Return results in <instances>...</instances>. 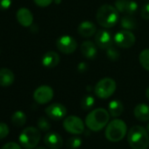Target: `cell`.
<instances>
[{
    "label": "cell",
    "instance_id": "ffe728a7",
    "mask_svg": "<svg viewBox=\"0 0 149 149\" xmlns=\"http://www.w3.org/2000/svg\"><path fill=\"white\" fill-rule=\"evenodd\" d=\"M108 111L111 117L117 118L120 116L124 111V105L122 102L117 99L111 101L108 105Z\"/></svg>",
    "mask_w": 149,
    "mask_h": 149
},
{
    "label": "cell",
    "instance_id": "4316f807",
    "mask_svg": "<svg viewBox=\"0 0 149 149\" xmlns=\"http://www.w3.org/2000/svg\"><path fill=\"white\" fill-rule=\"evenodd\" d=\"M138 8H139L138 4L135 1H133V0H127L125 14L133 15L136 13V11L138 10Z\"/></svg>",
    "mask_w": 149,
    "mask_h": 149
},
{
    "label": "cell",
    "instance_id": "f35d334b",
    "mask_svg": "<svg viewBox=\"0 0 149 149\" xmlns=\"http://www.w3.org/2000/svg\"><path fill=\"white\" fill-rule=\"evenodd\" d=\"M146 131L148 132V133H149V123L147 124V125H146Z\"/></svg>",
    "mask_w": 149,
    "mask_h": 149
},
{
    "label": "cell",
    "instance_id": "8fae6325",
    "mask_svg": "<svg viewBox=\"0 0 149 149\" xmlns=\"http://www.w3.org/2000/svg\"><path fill=\"white\" fill-rule=\"evenodd\" d=\"M54 97V91L48 85H41L33 92V99L40 104L49 103Z\"/></svg>",
    "mask_w": 149,
    "mask_h": 149
},
{
    "label": "cell",
    "instance_id": "3957f363",
    "mask_svg": "<svg viewBox=\"0 0 149 149\" xmlns=\"http://www.w3.org/2000/svg\"><path fill=\"white\" fill-rule=\"evenodd\" d=\"M127 140L132 149H147L149 146V136L146 128L134 125L127 134Z\"/></svg>",
    "mask_w": 149,
    "mask_h": 149
},
{
    "label": "cell",
    "instance_id": "d6986e66",
    "mask_svg": "<svg viewBox=\"0 0 149 149\" xmlns=\"http://www.w3.org/2000/svg\"><path fill=\"white\" fill-rule=\"evenodd\" d=\"M133 114L135 118L142 122H146L149 120V105L146 104H139L135 106L133 110Z\"/></svg>",
    "mask_w": 149,
    "mask_h": 149
},
{
    "label": "cell",
    "instance_id": "7a4b0ae2",
    "mask_svg": "<svg viewBox=\"0 0 149 149\" xmlns=\"http://www.w3.org/2000/svg\"><path fill=\"white\" fill-rule=\"evenodd\" d=\"M110 113L104 108H97L91 111L86 118V126L93 132H98L105 127L110 120Z\"/></svg>",
    "mask_w": 149,
    "mask_h": 149
},
{
    "label": "cell",
    "instance_id": "7402d4cb",
    "mask_svg": "<svg viewBox=\"0 0 149 149\" xmlns=\"http://www.w3.org/2000/svg\"><path fill=\"white\" fill-rule=\"evenodd\" d=\"M11 121L14 126L21 127L26 122V115L21 111H17L13 114V116L11 118Z\"/></svg>",
    "mask_w": 149,
    "mask_h": 149
},
{
    "label": "cell",
    "instance_id": "52a82bcc",
    "mask_svg": "<svg viewBox=\"0 0 149 149\" xmlns=\"http://www.w3.org/2000/svg\"><path fill=\"white\" fill-rule=\"evenodd\" d=\"M64 129L71 134H82L84 132V123L77 116H68L63 121Z\"/></svg>",
    "mask_w": 149,
    "mask_h": 149
},
{
    "label": "cell",
    "instance_id": "4dcf8cb0",
    "mask_svg": "<svg viewBox=\"0 0 149 149\" xmlns=\"http://www.w3.org/2000/svg\"><path fill=\"white\" fill-rule=\"evenodd\" d=\"M140 15L142 19L146 20H149V2L146 3L145 6H143V7L141 8Z\"/></svg>",
    "mask_w": 149,
    "mask_h": 149
},
{
    "label": "cell",
    "instance_id": "30bf717a",
    "mask_svg": "<svg viewBox=\"0 0 149 149\" xmlns=\"http://www.w3.org/2000/svg\"><path fill=\"white\" fill-rule=\"evenodd\" d=\"M95 43L99 48L106 50L113 45L114 35L106 29H101L95 34Z\"/></svg>",
    "mask_w": 149,
    "mask_h": 149
},
{
    "label": "cell",
    "instance_id": "6da1fadb",
    "mask_svg": "<svg viewBox=\"0 0 149 149\" xmlns=\"http://www.w3.org/2000/svg\"><path fill=\"white\" fill-rule=\"evenodd\" d=\"M96 19L102 27L111 28L119 20V12L115 6L111 5H103L98 8Z\"/></svg>",
    "mask_w": 149,
    "mask_h": 149
},
{
    "label": "cell",
    "instance_id": "d6a6232c",
    "mask_svg": "<svg viewBox=\"0 0 149 149\" xmlns=\"http://www.w3.org/2000/svg\"><path fill=\"white\" fill-rule=\"evenodd\" d=\"M33 1L40 7H47L54 2V0H33Z\"/></svg>",
    "mask_w": 149,
    "mask_h": 149
},
{
    "label": "cell",
    "instance_id": "8992f818",
    "mask_svg": "<svg viewBox=\"0 0 149 149\" xmlns=\"http://www.w3.org/2000/svg\"><path fill=\"white\" fill-rule=\"evenodd\" d=\"M117 88L116 82L111 77H104L99 80L94 87L96 96L101 99H107L111 97Z\"/></svg>",
    "mask_w": 149,
    "mask_h": 149
},
{
    "label": "cell",
    "instance_id": "d590c367",
    "mask_svg": "<svg viewBox=\"0 0 149 149\" xmlns=\"http://www.w3.org/2000/svg\"><path fill=\"white\" fill-rule=\"evenodd\" d=\"M146 98L148 99V101H149V87L146 89Z\"/></svg>",
    "mask_w": 149,
    "mask_h": 149
},
{
    "label": "cell",
    "instance_id": "f546056e",
    "mask_svg": "<svg viewBox=\"0 0 149 149\" xmlns=\"http://www.w3.org/2000/svg\"><path fill=\"white\" fill-rule=\"evenodd\" d=\"M9 134V127L6 123L0 122V139H5Z\"/></svg>",
    "mask_w": 149,
    "mask_h": 149
},
{
    "label": "cell",
    "instance_id": "2e32d148",
    "mask_svg": "<svg viewBox=\"0 0 149 149\" xmlns=\"http://www.w3.org/2000/svg\"><path fill=\"white\" fill-rule=\"evenodd\" d=\"M97 26L94 23L89 20L83 21L77 27V33L84 38H91L97 33Z\"/></svg>",
    "mask_w": 149,
    "mask_h": 149
},
{
    "label": "cell",
    "instance_id": "5bb4252c",
    "mask_svg": "<svg viewBox=\"0 0 149 149\" xmlns=\"http://www.w3.org/2000/svg\"><path fill=\"white\" fill-rule=\"evenodd\" d=\"M16 18L18 22L25 27H29L33 25V15L30 10L27 8L22 7L17 11Z\"/></svg>",
    "mask_w": 149,
    "mask_h": 149
},
{
    "label": "cell",
    "instance_id": "ba28073f",
    "mask_svg": "<svg viewBox=\"0 0 149 149\" xmlns=\"http://www.w3.org/2000/svg\"><path fill=\"white\" fill-rule=\"evenodd\" d=\"M136 38L132 31L120 30L114 34V43L121 48H129L135 44Z\"/></svg>",
    "mask_w": 149,
    "mask_h": 149
},
{
    "label": "cell",
    "instance_id": "ac0fdd59",
    "mask_svg": "<svg viewBox=\"0 0 149 149\" xmlns=\"http://www.w3.org/2000/svg\"><path fill=\"white\" fill-rule=\"evenodd\" d=\"M15 77L13 72L9 68H0V86L9 87L14 82Z\"/></svg>",
    "mask_w": 149,
    "mask_h": 149
},
{
    "label": "cell",
    "instance_id": "836d02e7",
    "mask_svg": "<svg viewBox=\"0 0 149 149\" xmlns=\"http://www.w3.org/2000/svg\"><path fill=\"white\" fill-rule=\"evenodd\" d=\"M2 149H22V148L19 144L15 142H9V143H6L2 147Z\"/></svg>",
    "mask_w": 149,
    "mask_h": 149
},
{
    "label": "cell",
    "instance_id": "9a60e30c",
    "mask_svg": "<svg viewBox=\"0 0 149 149\" xmlns=\"http://www.w3.org/2000/svg\"><path fill=\"white\" fill-rule=\"evenodd\" d=\"M80 50L84 57L89 60H93L97 54V46L91 40L84 41L80 46Z\"/></svg>",
    "mask_w": 149,
    "mask_h": 149
},
{
    "label": "cell",
    "instance_id": "44dd1931",
    "mask_svg": "<svg viewBox=\"0 0 149 149\" xmlns=\"http://www.w3.org/2000/svg\"><path fill=\"white\" fill-rule=\"evenodd\" d=\"M120 25L123 29L129 30V31L134 30L137 27L136 19L132 15H128V14H125L120 19Z\"/></svg>",
    "mask_w": 149,
    "mask_h": 149
},
{
    "label": "cell",
    "instance_id": "83f0119b",
    "mask_svg": "<svg viewBox=\"0 0 149 149\" xmlns=\"http://www.w3.org/2000/svg\"><path fill=\"white\" fill-rule=\"evenodd\" d=\"M106 55L109 60L111 61H117L120 57V53L116 47H113L112 46L106 49Z\"/></svg>",
    "mask_w": 149,
    "mask_h": 149
},
{
    "label": "cell",
    "instance_id": "277c9868",
    "mask_svg": "<svg viewBox=\"0 0 149 149\" xmlns=\"http://www.w3.org/2000/svg\"><path fill=\"white\" fill-rule=\"evenodd\" d=\"M127 133V126L122 119L115 118L108 123L105 129V137L109 141L118 142L122 140Z\"/></svg>",
    "mask_w": 149,
    "mask_h": 149
},
{
    "label": "cell",
    "instance_id": "1f68e13d",
    "mask_svg": "<svg viewBox=\"0 0 149 149\" xmlns=\"http://www.w3.org/2000/svg\"><path fill=\"white\" fill-rule=\"evenodd\" d=\"M13 0H0V10L5 11L11 7Z\"/></svg>",
    "mask_w": 149,
    "mask_h": 149
},
{
    "label": "cell",
    "instance_id": "9c48e42d",
    "mask_svg": "<svg viewBox=\"0 0 149 149\" xmlns=\"http://www.w3.org/2000/svg\"><path fill=\"white\" fill-rule=\"evenodd\" d=\"M56 47L58 50L63 54H73L77 48V42L69 35H61L56 40Z\"/></svg>",
    "mask_w": 149,
    "mask_h": 149
},
{
    "label": "cell",
    "instance_id": "7c38bea8",
    "mask_svg": "<svg viewBox=\"0 0 149 149\" xmlns=\"http://www.w3.org/2000/svg\"><path fill=\"white\" fill-rule=\"evenodd\" d=\"M45 112L49 118L53 120H61L66 116L67 109L63 104L60 103H54L48 105L45 109Z\"/></svg>",
    "mask_w": 149,
    "mask_h": 149
},
{
    "label": "cell",
    "instance_id": "4fadbf2b",
    "mask_svg": "<svg viewBox=\"0 0 149 149\" xmlns=\"http://www.w3.org/2000/svg\"><path fill=\"white\" fill-rule=\"evenodd\" d=\"M44 143L50 149H60L63 145V139L59 133L49 132L44 137Z\"/></svg>",
    "mask_w": 149,
    "mask_h": 149
},
{
    "label": "cell",
    "instance_id": "74e56055",
    "mask_svg": "<svg viewBox=\"0 0 149 149\" xmlns=\"http://www.w3.org/2000/svg\"><path fill=\"white\" fill-rule=\"evenodd\" d=\"M35 149H46V148L43 147V146H38V147H36Z\"/></svg>",
    "mask_w": 149,
    "mask_h": 149
},
{
    "label": "cell",
    "instance_id": "5b68a950",
    "mask_svg": "<svg viewBox=\"0 0 149 149\" xmlns=\"http://www.w3.org/2000/svg\"><path fill=\"white\" fill-rule=\"evenodd\" d=\"M41 138V134L39 128L29 126L24 129L19 137L20 145L26 149H33L37 146Z\"/></svg>",
    "mask_w": 149,
    "mask_h": 149
},
{
    "label": "cell",
    "instance_id": "cb8c5ba5",
    "mask_svg": "<svg viewBox=\"0 0 149 149\" xmlns=\"http://www.w3.org/2000/svg\"><path fill=\"white\" fill-rule=\"evenodd\" d=\"M95 104V98L91 95H86L83 97L81 101V107L84 111L91 110Z\"/></svg>",
    "mask_w": 149,
    "mask_h": 149
},
{
    "label": "cell",
    "instance_id": "e575fe53",
    "mask_svg": "<svg viewBox=\"0 0 149 149\" xmlns=\"http://www.w3.org/2000/svg\"><path fill=\"white\" fill-rule=\"evenodd\" d=\"M77 68H78V71H79V72H81V73L85 72V71L87 70V68H88V67H87V63H85V62H81V63H79V64H78Z\"/></svg>",
    "mask_w": 149,
    "mask_h": 149
},
{
    "label": "cell",
    "instance_id": "f1b7e54d",
    "mask_svg": "<svg viewBox=\"0 0 149 149\" xmlns=\"http://www.w3.org/2000/svg\"><path fill=\"white\" fill-rule=\"evenodd\" d=\"M126 3L127 0H117L115 2V7L116 9L121 13H125V7H126Z\"/></svg>",
    "mask_w": 149,
    "mask_h": 149
},
{
    "label": "cell",
    "instance_id": "d4e9b609",
    "mask_svg": "<svg viewBox=\"0 0 149 149\" xmlns=\"http://www.w3.org/2000/svg\"><path fill=\"white\" fill-rule=\"evenodd\" d=\"M82 144H83L82 139L79 137H77V136L69 138L68 142H67L68 147L70 149H77L82 146Z\"/></svg>",
    "mask_w": 149,
    "mask_h": 149
},
{
    "label": "cell",
    "instance_id": "e0dca14e",
    "mask_svg": "<svg viewBox=\"0 0 149 149\" xmlns=\"http://www.w3.org/2000/svg\"><path fill=\"white\" fill-rule=\"evenodd\" d=\"M60 62V55L54 51L47 52L41 59V63L44 67L52 68L56 67Z\"/></svg>",
    "mask_w": 149,
    "mask_h": 149
},
{
    "label": "cell",
    "instance_id": "ab89813d",
    "mask_svg": "<svg viewBox=\"0 0 149 149\" xmlns=\"http://www.w3.org/2000/svg\"><path fill=\"white\" fill-rule=\"evenodd\" d=\"M146 1H149V0H146Z\"/></svg>",
    "mask_w": 149,
    "mask_h": 149
},
{
    "label": "cell",
    "instance_id": "484cf974",
    "mask_svg": "<svg viewBox=\"0 0 149 149\" xmlns=\"http://www.w3.org/2000/svg\"><path fill=\"white\" fill-rule=\"evenodd\" d=\"M37 125H38V128L42 132H48L51 128V125L48 119L45 117H40L38 119Z\"/></svg>",
    "mask_w": 149,
    "mask_h": 149
},
{
    "label": "cell",
    "instance_id": "8d00e7d4",
    "mask_svg": "<svg viewBox=\"0 0 149 149\" xmlns=\"http://www.w3.org/2000/svg\"><path fill=\"white\" fill-rule=\"evenodd\" d=\"M54 2L55 3V4H61V0H54Z\"/></svg>",
    "mask_w": 149,
    "mask_h": 149
},
{
    "label": "cell",
    "instance_id": "603a6c76",
    "mask_svg": "<svg viewBox=\"0 0 149 149\" xmlns=\"http://www.w3.org/2000/svg\"><path fill=\"white\" fill-rule=\"evenodd\" d=\"M139 61L140 65L147 71H149V48L144 49L139 55Z\"/></svg>",
    "mask_w": 149,
    "mask_h": 149
}]
</instances>
